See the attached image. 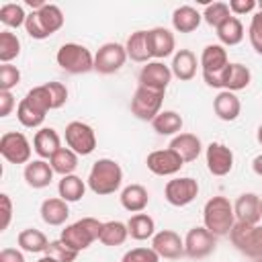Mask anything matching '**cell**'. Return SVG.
Instances as JSON below:
<instances>
[{
    "mask_svg": "<svg viewBox=\"0 0 262 262\" xmlns=\"http://www.w3.org/2000/svg\"><path fill=\"white\" fill-rule=\"evenodd\" d=\"M86 182H88V188L98 196L113 194L123 184V168L119 166V162L111 158H100L92 164Z\"/></svg>",
    "mask_w": 262,
    "mask_h": 262,
    "instance_id": "6da1fadb",
    "label": "cell"
},
{
    "mask_svg": "<svg viewBox=\"0 0 262 262\" xmlns=\"http://www.w3.org/2000/svg\"><path fill=\"white\" fill-rule=\"evenodd\" d=\"M203 223L215 237L229 235L231 227L235 225V213L229 199L219 194L211 196L203 207Z\"/></svg>",
    "mask_w": 262,
    "mask_h": 262,
    "instance_id": "7a4b0ae2",
    "label": "cell"
},
{
    "mask_svg": "<svg viewBox=\"0 0 262 262\" xmlns=\"http://www.w3.org/2000/svg\"><path fill=\"white\" fill-rule=\"evenodd\" d=\"M63 27V12L57 4H45L39 10H33L27 16L25 29L29 33V37L43 41L47 37H51L53 33H57Z\"/></svg>",
    "mask_w": 262,
    "mask_h": 262,
    "instance_id": "3957f363",
    "label": "cell"
},
{
    "mask_svg": "<svg viewBox=\"0 0 262 262\" xmlns=\"http://www.w3.org/2000/svg\"><path fill=\"white\" fill-rule=\"evenodd\" d=\"M100 229H102V221L94 219V217H82L76 223L66 225V229H61L59 239L70 246L76 252H82L86 248L92 246V242H96L100 237Z\"/></svg>",
    "mask_w": 262,
    "mask_h": 262,
    "instance_id": "277c9868",
    "label": "cell"
},
{
    "mask_svg": "<svg viewBox=\"0 0 262 262\" xmlns=\"http://www.w3.org/2000/svg\"><path fill=\"white\" fill-rule=\"evenodd\" d=\"M55 61L68 74H86L94 70V55L80 43H63L55 53Z\"/></svg>",
    "mask_w": 262,
    "mask_h": 262,
    "instance_id": "5b68a950",
    "label": "cell"
},
{
    "mask_svg": "<svg viewBox=\"0 0 262 262\" xmlns=\"http://www.w3.org/2000/svg\"><path fill=\"white\" fill-rule=\"evenodd\" d=\"M229 239L244 256L256 260L262 258V225H248L235 221L229 231Z\"/></svg>",
    "mask_w": 262,
    "mask_h": 262,
    "instance_id": "8992f818",
    "label": "cell"
},
{
    "mask_svg": "<svg viewBox=\"0 0 262 262\" xmlns=\"http://www.w3.org/2000/svg\"><path fill=\"white\" fill-rule=\"evenodd\" d=\"M164 92H156L143 86H137L133 98H131V113L141 121H154L162 113Z\"/></svg>",
    "mask_w": 262,
    "mask_h": 262,
    "instance_id": "52a82bcc",
    "label": "cell"
},
{
    "mask_svg": "<svg viewBox=\"0 0 262 262\" xmlns=\"http://www.w3.org/2000/svg\"><path fill=\"white\" fill-rule=\"evenodd\" d=\"M66 145L78 156H90L96 149V133L88 123L72 121L66 125Z\"/></svg>",
    "mask_w": 262,
    "mask_h": 262,
    "instance_id": "ba28073f",
    "label": "cell"
},
{
    "mask_svg": "<svg viewBox=\"0 0 262 262\" xmlns=\"http://www.w3.org/2000/svg\"><path fill=\"white\" fill-rule=\"evenodd\" d=\"M31 143L25 133L18 131H6L0 137V154L10 164H29L31 162Z\"/></svg>",
    "mask_w": 262,
    "mask_h": 262,
    "instance_id": "9c48e42d",
    "label": "cell"
},
{
    "mask_svg": "<svg viewBox=\"0 0 262 262\" xmlns=\"http://www.w3.org/2000/svg\"><path fill=\"white\" fill-rule=\"evenodd\" d=\"M217 237L203 225V227H192L184 235V256L192 260H203L209 254L215 252Z\"/></svg>",
    "mask_w": 262,
    "mask_h": 262,
    "instance_id": "30bf717a",
    "label": "cell"
},
{
    "mask_svg": "<svg viewBox=\"0 0 262 262\" xmlns=\"http://www.w3.org/2000/svg\"><path fill=\"white\" fill-rule=\"evenodd\" d=\"M196 194H199V182L190 176L172 178L164 186V199L172 207H186L196 199Z\"/></svg>",
    "mask_w": 262,
    "mask_h": 262,
    "instance_id": "8fae6325",
    "label": "cell"
},
{
    "mask_svg": "<svg viewBox=\"0 0 262 262\" xmlns=\"http://www.w3.org/2000/svg\"><path fill=\"white\" fill-rule=\"evenodd\" d=\"M125 61H127V51L125 45L121 43H104L94 53V70L104 76L119 72L125 66Z\"/></svg>",
    "mask_w": 262,
    "mask_h": 262,
    "instance_id": "7c38bea8",
    "label": "cell"
},
{
    "mask_svg": "<svg viewBox=\"0 0 262 262\" xmlns=\"http://www.w3.org/2000/svg\"><path fill=\"white\" fill-rule=\"evenodd\" d=\"M145 166L156 176H174L184 166V160L172 147H166V149H156V151L147 154Z\"/></svg>",
    "mask_w": 262,
    "mask_h": 262,
    "instance_id": "4fadbf2b",
    "label": "cell"
},
{
    "mask_svg": "<svg viewBox=\"0 0 262 262\" xmlns=\"http://www.w3.org/2000/svg\"><path fill=\"white\" fill-rule=\"evenodd\" d=\"M170 80H172L170 66H166L164 61H158V59L156 61H147L139 72V86L156 90V92H164L166 94V90L170 86Z\"/></svg>",
    "mask_w": 262,
    "mask_h": 262,
    "instance_id": "5bb4252c",
    "label": "cell"
},
{
    "mask_svg": "<svg viewBox=\"0 0 262 262\" xmlns=\"http://www.w3.org/2000/svg\"><path fill=\"white\" fill-rule=\"evenodd\" d=\"M207 168L213 176H227L233 170V151L219 141H211L205 149Z\"/></svg>",
    "mask_w": 262,
    "mask_h": 262,
    "instance_id": "9a60e30c",
    "label": "cell"
},
{
    "mask_svg": "<svg viewBox=\"0 0 262 262\" xmlns=\"http://www.w3.org/2000/svg\"><path fill=\"white\" fill-rule=\"evenodd\" d=\"M151 248L160 258L178 260L184 256V239L174 229H162L151 237Z\"/></svg>",
    "mask_w": 262,
    "mask_h": 262,
    "instance_id": "2e32d148",
    "label": "cell"
},
{
    "mask_svg": "<svg viewBox=\"0 0 262 262\" xmlns=\"http://www.w3.org/2000/svg\"><path fill=\"white\" fill-rule=\"evenodd\" d=\"M147 45H149L151 57H156L160 61L174 53L176 41H174L172 31H168L166 27H154L147 31Z\"/></svg>",
    "mask_w": 262,
    "mask_h": 262,
    "instance_id": "e0dca14e",
    "label": "cell"
},
{
    "mask_svg": "<svg viewBox=\"0 0 262 262\" xmlns=\"http://www.w3.org/2000/svg\"><path fill=\"white\" fill-rule=\"evenodd\" d=\"M233 213H235V221L239 223H248V225H258L262 213H260V196L254 192H244L237 196V201L233 203Z\"/></svg>",
    "mask_w": 262,
    "mask_h": 262,
    "instance_id": "ac0fdd59",
    "label": "cell"
},
{
    "mask_svg": "<svg viewBox=\"0 0 262 262\" xmlns=\"http://www.w3.org/2000/svg\"><path fill=\"white\" fill-rule=\"evenodd\" d=\"M53 174L55 172H53V168H51V164L47 160H33V162H29L25 166V172H23L25 182L31 188H45V186H49L51 180H53Z\"/></svg>",
    "mask_w": 262,
    "mask_h": 262,
    "instance_id": "d6986e66",
    "label": "cell"
},
{
    "mask_svg": "<svg viewBox=\"0 0 262 262\" xmlns=\"http://www.w3.org/2000/svg\"><path fill=\"white\" fill-rule=\"evenodd\" d=\"M33 149L39 156V160H51V156L57 149H61V139L57 131L51 127H41L33 137Z\"/></svg>",
    "mask_w": 262,
    "mask_h": 262,
    "instance_id": "ffe728a7",
    "label": "cell"
},
{
    "mask_svg": "<svg viewBox=\"0 0 262 262\" xmlns=\"http://www.w3.org/2000/svg\"><path fill=\"white\" fill-rule=\"evenodd\" d=\"M213 111L215 115L221 119V121H235L242 113V102L239 98L235 96V92H229V90H221L215 100H213Z\"/></svg>",
    "mask_w": 262,
    "mask_h": 262,
    "instance_id": "44dd1931",
    "label": "cell"
},
{
    "mask_svg": "<svg viewBox=\"0 0 262 262\" xmlns=\"http://www.w3.org/2000/svg\"><path fill=\"white\" fill-rule=\"evenodd\" d=\"M170 147L184 160V164L186 162H194L203 151V143L194 133H178V135H174V139L170 141Z\"/></svg>",
    "mask_w": 262,
    "mask_h": 262,
    "instance_id": "7402d4cb",
    "label": "cell"
},
{
    "mask_svg": "<svg viewBox=\"0 0 262 262\" xmlns=\"http://www.w3.org/2000/svg\"><path fill=\"white\" fill-rule=\"evenodd\" d=\"M39 213H41V219H43L47 225H53V227L63 225V223L68 221V217H70L68 203H66L63 199H59V196L45 199V201L41 203Z\"/></svg>",
    "mask_w": 262,
    "mask_h": 262,
    "instance_id": "603a6c76",
    "label": "cell"
},
{
    "mask_svg": "<svg viewBox=\"0 0 262 262\" xmlns=\"http://www.w3.org/2000/svg\"><path fill=\"white\" fill-rule=\"evenodd\" d=\"M172 76L178 78L180 82H188L196 74V55L190 49H178L172 57Z\"/></svg>",
    "mask_w": 262,
    "mask_h": 262,
    "instance_id": "cb8c5ba5",
    "label": "cell"
},
{
    "mask_svg": "<svg viewBox=\"0 0 262 262\" xmlns=\"http://www.w3.org/2000/svg\"><path fill=\"white\" fill-rule=\"evenodd\" d=\"M121 205L129 213H143V209L149 203V192L141 184H129L121 190Z\"/></svg>",
    "mask_w": 262,
    "mask_h": 262,
    "instance_id": "d4e9b609",
    "label": "cell"
},
{
    "mask_svg": "<svg viewBox=\"0 0 262 262\" xmlns=\"http://www.w3.org/2000/svg\"><path fill=\"white\" fill-rule=\"evenodd\" d=\"M201 20H203V14L194 6H188V4L178 6L172 12V27L178 33H192V31H196Z\"/></svg>",
    "mask_w": 262,
    "mask_h": 262,
    "instance_id": "484cf974",
    "label": "cell"
},
{
    "mask_svg": "<svg viewBox=\"0 0 262 262\" xmlns=\"http://www.w3.org/2000/svg\"><path fill=\"white\" fill-rule=\"evenodd\" d=\"M203 72H219L225 66H229V57H227V49L221 43H211L203 49L201 59H199Z\"/></svg>",
    "mask_w": 262,
    "mask_h": 262,
    "instance_id": "4316f807",
    "label": "cell"
},
{
    "mask_svg": "<svg viewBox=\"0 0 262 262\" xmlns=\"http://www.w3.org/2000/svg\"><path fill=\"white\" fill-rule=\"evenodd\" d=\"M125 51H127V59L137 61V63H147L151 53H149V45H147V31H135L127 37L125 43Z\"/></svg>",
    "mask_w": 262,
    "mask_h": 262,
    "instance_id": "83f0119b",
    "label": "cell"
},
{
    "mask_svg": "<svg viewBox=\"0 0 262 262\" xmlns=\"http://www.w3.org/2000/svg\"><path fill=\"white\" fill-rule=\"evenodd\" d=\"M217 39H219V43L225 47H231V45H237V43H242V39H244V25H242V20L237 18V16H227L217 29Z\"/></svg>",
    "mask_w": 262,
    "mask_h": 262,
    "instance_id": "f1b7e54d",
    "label": "cell"
},
{
    "mask_svg": "<svg viewBox=\"0 0 262 262\" xmlns=\"http://www.w3.org/2000/svg\"><path fill=\"white\" fill-rule=\"evenodd\" d=\"M16 244L23 252H29V254H41V252H47V246H49V239L43 231L39 229H33V227H27L23 229L18 235H16Z\"/></svg>",
    "mask_w": 262,
    "mask_h": 262,
    "instance_id": "f546056e",
    "label": "cell"
},
{
    "mask_svg": "<svg viewBox=\"0 0 262 262\" xmlns=\"http://www.w3.org/2000/svg\"><path fill=\"white\" fill-rule=\"evenodd\" d=\"M127 229L133 239L143 242V239H149L156 235V221L147 213H135L127 221Z\"/></svg>",
    "mask_w": 262,
    "mask_h": 262,
    "instance_id": "4dcf8cb0",
    "label": "cell"
},
{
    "mask_svg": "<svg viewBox=\"0 0 262 262\" xmlns=\"http://www.w3.org/2000/svg\"><path fill=\"white\" fill-rule=\"evenodd\" d=\"M57 192H59V199H63L66 203H78L86 192V182L76 174L61 176L57 184Z\"/></svg>",
    "mask_w": 262,
    "mask_h": 262,
    "instance_id": "1f68e13d",
    "label": "cell"
},
{
    "mask_svg": "<svg viewBox=\"0 0 262 262\" xmlns=\"http://www.w3.org/2000/svg\"><path fill=\"white\" fill-rule=\"evenodd\" d=\"M129 237V229H127V223L123 221H104L102 223V229H100V237L98 242L108 246V248H115V246H121L125 244V239Z\"/></svg>",
    "mask_w": 262,
    "mask_h": 262,
    "instance_id": "d6a6232c",
    "label": "cell"
},
{
    "mask_svg": "<svg viewBox=\"0 0 262 262\" xmlns=\"http://www.w3.org/2000/svg\"><path fill=\"white\" fill-rule=\"evenodd\" d=\"M182 125H184V121L176 111H162L151 121V127L158 135H178L182 131Z\"/></svg>",
    "mask_w": 262,
    "mask_h": 262,
    "instance_id": "836d02e7",
    "label": "cell"
},
{
    "mask_svg": "<svg viewBox=\"0 0 262 262\" xmlns=\"http://www.w3.org/2000/svg\"><path fill=\"white\" fill-rule=\"evenodd\" d=\"M49 164H51V168H53L55 174H59V176H70V174H74V170L78 168V154L72 151L70 147H61V149H57V151L51 156Z\"/></svg>",
    "mask_w": 262,
    "mask_h": 262,
    "instance_id": "e575fe53",
    "label": "cell"
},
{
    "mask_svg": "<svg viewBox=\"0 0 262 262\" xmlns=\"http://www.w3.org/2000/svg\"><path fill=\"white\" fill-rule=\"evenodd\" d=\"M250 82H252V72H250L248 66H244V63H229L225 90H229V92H237V90L248 88Z\"/></svg>",
    "mask_w": 262,
    "mask_h": 262,
    "instance_id": "d590c367",
    "label": "cell"
},
{
    "mask_svg": "<svg viewBox=\"0 0 262 262\" xmlns=\"http://www.w3.org/2000/svg\"><path fill=\"white\" fill-rule=\"evenodd\" d=\"M16 119L23 127L27 129H35V127H41L43 121H45V113H41L39 108H35L33 104H29L25 98L18 102L16 106Z\"/></svg>",
    "mask_w": 262,
    "mask_h": 262,
    "instance_id": "8d00e7d4",
    "label": "cell"
},
{
    "mask_svg": "<svg viewBox=\"0 0 262 262\" xmlns=\"http://www.w3.org/2000/svg\"><path fill=\"white\" fill-rule=\"evenodd\" d=\"M27 12L20 4H14V2H8V4H2L0 6V23L10 27V29H18V27H25L27 23Z\"/></svg>",
    "mask_w": 262,
    "mask_h": 262,
    "instance_id": "74e56055",
    "label": "cell"
},
{
    "mask_svg": "<svg viewBox=\"0 0 262 262\" xmlns=\"http://www.w3.org/2000/svg\"><path fill=\"white\" fill-rule=\"evenodd\" d=\"M18 55H20V39L10 31H2L0 33V61L10 63Z\"/></svg>",
    "mask_w": 262,
    "mask_h": 262,
    "instance_id": "f35d334b",
    "label": "cell"
},
{
    "mask_svg": "<svg viewBox=\"0 0 262 262\" xmlns=\"http://www.w3.org/2000/svg\"><path fill=\"white\" fill-rule=\"evenodd\" d=\"M25 100H27L29 104H33L35 108H39L41 113H45V115H47L49 111H53V104H51V94H49V90H47V86H45V84L31 88V90L27 92Z\"/></svg>",
    "mask_w": 262,
    "mask_h": 262,
    "instance_id": "ab89813d",
    "label": "cell"
},
{
    "mask_svg": "<svg viewBox=\"0 0 262 262\" xmlns=\"http://www.w3.org/2000/svg\"><path fill=\"white\" fill-rule=\"evenodd\" d=\"M227 16H231V12H229V4H225V2H211V4H207L205 12H203L205 23L211 25V27H215V29H217Z\"/></svg>",
    "mask_w": 262,
    "mask_h": 262,
    "instance_id": "60d3db41",
    "label": "cell"
},
{
    "mask_svg": "<svg viewBox=\"0 0 262 262\" xmlns=\"http://www.w3.org/2000/svg\"><path fill=\"white\" fill-rule=\"evenodd\" d=\"M47 256H51V258H55L57 262H76V258H78V254L80 252H76V250H72L70 246H66L61 239H53V242H49V246H47V252H45Z\"/></svg>",
    "mask_w": 262,
    "mask_h": 262,
    "instance_id": "b9f144b4",
    "label": "cell"
},
{
    "mask_svg": "<svg viewBox=\"0 0 262 262\" xmlns=\"http://www.w3.org/2000/svg\"><path fill=\"white\" fill-rule=\"evenodd\" d=\"M121 262H160V256L154 248H131L123 254Z\"/></svg>",
    "mask_w": 262,
    "mask_h": 262,
    "instance_id": "7bdbcfd3",
    "label": "cell"
},
{
    "mask_svg": "<svg viewBox=\"0 0 262 262\" xmlns=\"http://www.w3.org/2000/svg\"><path fill=\"white\" fill-rule=\"evenodd\" d=\"M20 82V70L12 63H2L0 66V90H12Z\"/></svg>",
    "mask_w": 262,
    "mask_h": 262,
    "instance_id": "ee69618b",
    "label": "cell"
},
{
    "mask_svg": "<svg viewBox=\"0 0 262 262\" xmlns=\"http://www.w3.org/2000/svg\"><path fill=\"white\" fill-rule=\"evenodd\" d=\"M248 39L258 55H262V12H256L248 27Z\"/></svg>",
    "mask_w": 262,
    "mask_h": 262,
    "instance_id": "f6af8a7d",
    "label": "cell"
},
{
    "mask_svg": "<svg viewBox=\"0 0 262 262\" xmlns=\"http://www.w3.org/2000/svg\"><path fill=\"white\" fill-rule=\"evenodd\" d=\"M45 86H47V90L51 94L53 108H61L68 102V88H66V84H61V82H47Z\"/></svg>",
    "mask_w": 262,
    "mask_h": 262,
    "instance_id": "bcb514c9",
    "label": "cell"
},
{
    "mask_svg": "<svg viewBox=\"0 0 262 262\" xmlns=\"http://www.w3.org/2000/svg\"><path fill=\"white\" fill-rule=\"evenodd\" d=\"M227 72H229V66H225V68L219 70V72H203V80H205V84L211 86V88H221V90H225Z\"/></svg>",
    "mask_w": 262,
    "mask_h": 262,
    "instance_id": "7dc6e473",
    "label": "cell"
},
{
    "mask_svg": "<svg viewBox=\"0 0 262 262\" xmlns=\"http://www.w3.org/2000/svg\"><path fill=\"white\" fill-rule=\"evenodd\" d=\"M254 8H258V2H256V0H229V12H231L233 16L248 14V12H252Z\"/></svg>",
    "mask_w": 262,
    "mask_h": 262,
    "instance_id": "c3c4849f",
    "label": "cell"
},
{
    "mask_svg": "<svg viewBox=\"0 0 262 262\" xmlns=\"http://www.w3.org/2000/svg\"><path fill=\"white\" fill-rule=\"evenodd\" d=\"M0 203H2V223H0V231L8 229L10 225V219H12V201L6 192L0 194Z\"/></svg>",
    "mask_w": 262,
    "mask_h": 262,
    "instance_id": "681fc988",
    "label": "cell"
},
{
    "mask_svg": "<svg viewBox=\"0 0 262 262\" xmlns=\"http://www.w3.org/2000/svg\"><path fill=\"white\" fill-rule=\"evenodd\" d=\"M14 104H16V100H14L12 92L0 90V117H8L14 108Z\"/></svg>",
    "mask_w": 262,
    "mask_h": 262,
    "instance_id": "f907efd6",
    "label": "cell"
},
{
    "mask_svg": "<svg viewBox=\"0 0 262 262\" xmlns=\"http://www.w3.org/2000/svg\"><path fill=\"white\" fill-rule=\"evenodd\" d=\"M0 262H25V254L16 248H4L0 252Z\"/></svg>",
    "mask_w": 262,
    "mask_h": 262,
    "instance_id": "816d5d0a",
    "label": "cell"
},
{
    "mask_svg": "<svg viewBox=\"0 0 262 262\" xmlns=\"http://www.w3.org/2000/svg\"><path fill=\"white\" fill-rule=\"evenodd\" d=\"M252 170H254V174L262 176V154H258V156L252 160Z\"/></svg>",
    "mask_w": 262,
    "mask_h": 262,
    "instance_id": "f5cc1de1",
    "label": "cell"
},
{
    "mask_svg": "<svg viewBox=\"0 0 262 262\" xmlns=\"http://www.w3.org/2000/svg\"><path fill=\"white\" fill-rule=\"evenodd\" d=\"M37 262H57V260H55V258H51V256H47V254H45V256H43V258H39V260H37Z\"/></svg>",
    "mask_w": 262,
    "mask_h": 262,
    "instance_id": "db71d44e",
    "label": "cell"
},
{
    "mask_svg": "<svg viewBox=\"0 0 262 262\" xmlns=\"http://www.w3.org/2000/svg\"><path fill=\"white\" fill-rule=\"evenodd\" d=\"M256 139H258V143L262 145V125L258 127V131H256Z\"/></svg>",
    "mask_w": 262,
    "mask_h": 262,
    "instance_id": "11a10c76",
    "label": "cell"
},
{
    "mask_svg": "<svg viewBox=\"0 0 262 262\" xmlns=\"http://www.w3.org/2000/svg\"><path fill=\"white\" fill-rule=\"evenodd\" d=\"M258 12H262V0L258 2Z\"/></svg>",
    "mask_w": 262,
    "mask_h": 262,
    "instance_id": "9f6ffc18",
    "label": "cell"
},
{
    "mask_svg": "<svg viewBox=\"0 0 262 262\" xmlns=\"http://www.w3.org/2000/svg\"><path fill=\"white\" fill-rule=\"evenodd\" d=\"M260 213H262V199H260Z\"/></svg>",
    "mask_w": 262,
    "mask_h": 262,
    "instance_id": "6f0895ef",
    "label": "cell"
},
{
    "mask_svg": "<svg viewBox=\"0 0 262 262\" xmlns=\"http://www.w3.org/2000/svg\"><path fill=\"white\" fill-rule=\"evenodd\" d=\"M254 262H262V258H256V260H254Z\"/></svg>",
    "mask_w": 262,
    "mask_h": 262,
    "instance_id": "680465c9",
    "label": "cell"
}]
</instances>
